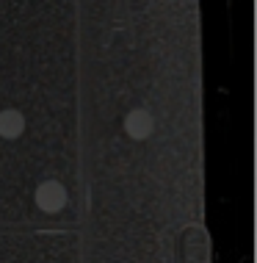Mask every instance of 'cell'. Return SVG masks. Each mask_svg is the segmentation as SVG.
<instances>
[{
    "mask_svg": "<svg viewBox=\"0 0 257 263\" xmlns=\"http://www.w3.org/2000/svg\"><path fill=\"white\" fill-rule=\"evenodd\" d=\"M36 205L45 213H58L67 205V189L58 180H47L36 189Z\"/></svg>",
    "mask_w": 257,
    "mask_h": 263,
    "instance_id": "1",
    "label": "cell"
},
{
    "mask_svg": "<svg viewBox=\"0 0 257 263\" xmlns=\"http://www.w3.org/2000/svg\"><path fill=\"white\" fill-rule=\"evenodd\" d=\"M25 130V119H23V114L19 111H0V136L3 139H17L19 133Z\"/></svg>",
    "mask_w": 257,
    "mask_h": 263,
    "instance_id": "3",
    "label": "cell"
},
{
    "mask_svg": "<svg viewBox=\"0 0 257 263\" xmlns=\"http://www.w3.org/2000/svg\"><path fill=\"white\" fill-rule=\"evenodd\" d=\"M125 133L135 141L147 139L149 133H152V117H149V111L144 108H135L125 117Z\"/></svg>",
    "mask_w": 257,
    "mask_h": 263,
    "instance_id": "2",
    "label": "cell"
}]
</instances>
